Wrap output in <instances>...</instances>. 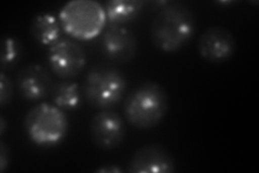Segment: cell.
Masks as SVG:
<instances>
[{"mask_svg": "<svg viewBox=\"0 0 259 173\" xmlns=\"http://www.w3.org/2000/svg\"><path fill=\"white\" fill-rule=\"evenodd\" d=\"M196 31V18L188 6L167 3L161 8L150 25V39L163 52H176L192 38Z\"/></svg>", "mask_w": 259, "mask_h": 173, "instance_id": "6da1fadb", "label": "cell"}, {"mask_svg": "<svg viewBox=\"0 0 259 173\" xmlns=\"http://www.w3.org/2000/svg\"><path fill=\"white\" fill-rule=\"evenodd\" d=\"M168 110L165 89L155 81H146L135 87L124 101L123 111L130 125L141 130L157 127Z\"/></svg>", "mask_w": 259, "mask_h": 173, "instance_id": "7a4b0ae2", "label": "cell"}, {"mask_svg": "<svg viewBox=\"0 0 259 173\" xmlns=\"http://www.w3.org/2000/svg\"><path fill=\"white\" fill-rule=\"evenodd\" d=\"M24 129L30 141L40 147L61 144L68 132V118L60 107L41 103L27 112Z\"/></svg>", "mask_w": 259, "mask_h": 173, "instance_id": "3957f363", "label": "cell"}, {"mask_svg": "<svg viewBox=\"0 0 259 173\" xmlns=\"http://www.w3.org/2000/svg\"><path fill=\"white\" fill-rule=\"evenodd\" d=\"M126 86V78L118 68L107 64H99L88 72L83 92L90 106L105 111L121 102Z\"/></svg>", "mask_w": 259, "mask_h": 173, "instance_id": "277c9868", "label": "cell"}, {"mask_svg": "<svg viewBox=\"0 0 259 173\" xmlns=\"http://www.w3.org/2000/svg\"><path fill=\"white\" fill-rule=\"evenodd\" d=\"M49 66L56 76L70 79L78 76L87 64V55L76 41L69 38H60L49 47Z\"/></svg>", "mask_w": 259, "mask_h": 173, "instance_id": "5b68a950", "label": "cell"}, {"mask_svg": "<svg viewBox=\"0 0 259 173\" xmlns=\"http://www.w3.org/2000/svg\"><path fill=\"white\" fill-rule=\"evenodd\" d=\"M89 132L95 146L103 151H111L123 142L126 129L119 114L105 110L92 117Z\"/></svg>", "mask_w": 259, "mask_h": 173, "instance_id": "8992f818", "label": "cell"}, {"mask_svg": "<svg viewBox=\"0 0 259 173\" xmlns=\"http://www.w3.org/2000/svg\"><path fill=\"white\" fill-rule=\"evenodd\" d=\"M175 159L164 146L147 144L137 150L127 163L130 173H172Z\"/></svg>", "mask_w": 259, "mask_h": 173, "instance_id": "52a82bcc", "label": "cell"}, {"mask_svg": "<svg viewBox=\"0 0 259 173\" xmlns=\"http://www.w3.org/2000/svg\"><path fill=\"white\" fill-rule=\"evenodd\" d=\"M236 38L223 26H212L202 32L198 41L200 55L209 63H223L236 52Z\"/></svg>", "mask_w": 259, "mask_h": 173, "instance_id": "ba28073f", "label": "cell"}, {"mask_svg": "<svg viewBox=\"0 0 259 173\" xmlns=\"http://www.w3.org/2000/svg\"><path fill=\"white\" fill-rule=\"evenodd\" d=\"M16 85L22 97L32 102L47 97L54 87L50 72L39 64L22 67L16 75Z\"/></svg>", "mask_w": 259, "mask_h": 173, "instance_id": "9c48e42d", "label": "cell"}, {"mask_svg": "<svg viewBox=\"0 0 259 173\" xmlns=\"http://www.w3.org/2000/svg\"><path fill=\"white\" fill-rule=\"evenodd\" d=\"M102 46L109 60L121 63L133 60L137 51V40L134 34L123 26L110 25L104 32Z\"/></svg>", "mask_w": 259, "mask_h": 173, "instance_id": "30bf717a", "label": "cell"}, {"mask_svg": "<svg viewBox=\"0 0 259 173\" xmlns=\"http://www.w3.org/2000/svg\"><path fill=\"white\" fill-rule=\"evenodd\" d=\"M144 2L139 0H110L105 3V12L110 25L121 26L140 15Z\"/></svg>", "mask_w": 259, "mask_h": 173, "instance_id": "8fae6325", "label": "cell"}, {"mask_svg": "<svg viewBox=\"0 0 259 173\" xmlns=\"http://www.w3.org/2000/svg\"><path fill=\"white\" fill-rule=\"evenodd\" d=\"M30 34L39 44L50 47L61 38V24L51 13L38 14L31 21Z\"/></svg>", "mask_w": 259, "mask_h": 173, "instance_id": "7c38bea8", "label": "cell"}, {"mask_svg": "<svg viewBox=\"0 0 259 173\" xmlns=\"http://www.w3.org/2000/svg\"><path fill=\"white\" fill-rule=\"evenodd\" d=\"M52 100L55 106L63 111L77 110L82 101V94L79 85L71 80H63L52 89Z\"/></svg>", "mask_w": 259, "mask_h": 173, "instance_id": "4fadbf2b", "label": "cell"}, {"mask_svg": "<svg viewBox=\"0 0 259 173\" xmlns=\"http://www.w3.org/2000/svg\"><path fill=\"white\" fill-rule=\"evenodd\" d=\"M21 53V47L19 41L12 37H6L4 39V50L2 57V67L3 72L6 71L7 67H10L12 64L19 59Z\"/></svg>", "mask_w": 259, "mask_h": 173, "instance_id": "5bb4252c", "label": "cell"}, {"mask_svg": "<svg viewBox=\"0 0 259 173\" xmlns=\"http://www.w3.org/2000/svg\"><path fill=\"white\" fill-rule=\"evenodd\" d=\"M14 94V87L10 78L6 75L5 72L0 74V106L5 109L12 101Z\"/></svg>", "mask_w": 259, "mask_h": 173, "instance_id": "9a60e30c", "label": "cell"}, {"mask_svg": "<svg viewBox=\"0 0 259 173\" xmlns=\"http://www.w3.org/2000/svg\"><path fill=\"white\" fill-rule=\"evenodd\" d=\"M9 150H8L7 144L2 140L0 141V172H5L7 168L9 167Z\"/></svg>", "mask_w": 259, "mask_h": 173, "instance_id": "2e32d148", "label": "cell"}, {"mask_svg": "<svg viewBox=\"0 0 259 173\" xmlns=\"http://www.w3.org/2000/svg\"><path fill=\"white\" fill-rule=\"evenodd\" d=\"M6 130H7V121L2 115V116H0V135L4 136Z\"/></svg>", "mask_w": 259, "mask_h": 173, "instance_id": "e0dca14e", "label": "cell"}, {"mask_svg": "<svg viewBox=\"0 0 259 173\" xmlns=\"http://www.w3.org/2000/svg\"><path fill=\"white\" fill-rule=\"evenodd\" d=\"M99 172H120L121 170L116 167H109V168H102L97 170Z\"/></svg>", "mask_w": 259, "mask_h": 173, "instance_id": "ac0fdd59", "label": "cell"}]
</instances>
